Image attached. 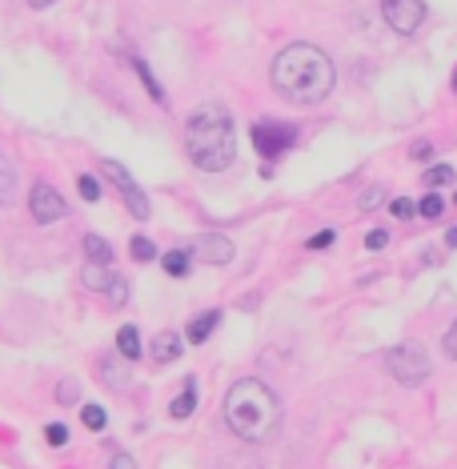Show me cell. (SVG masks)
<instances>
[{"label":"cell","mask_w":457,"mask_h":469,"mask_svg":"<svg viewBox=\"0 0 457 469\" xmlns=\"http://www.w3.org/2000/svg\"><path fill=\"white\" fill-rule=\"evenodd\" d=\"M338 84V69L317 44H289L273 61V89L297 105H321Z\"/></svg>","instance_id":"cell-1"},{"label":"cell","mask_w":457,"mask_h":469,"mask_svg":"<svg viewBox=\"0 0 457 469\" xmlns=\"http://www.w3.org/2000/svg\"><path fill=\"white\" fill-rule=\"evenodd\" d=\"M185 148L189 161L205 173H221L237 161V133H233V117L221 105H201L189 117L185 129Z\"/></svg>","instance_id":"cell-2"},{"label":"cell","mask_w":457,"mask_h":469,"mask_svg":"<svg viewBox=\"0 0 457 469\" xmlns=\"http://www.w3.org/2000/svg\"><path fill=\"white\" fill-rule=\"evenodd\" d=\"M225 421L241 442H265L277 434V421H281V406H277L273 389L257 378L237 381L225 393Z\"/></svg>","instance_id":"cell-3"},{"label":"cell","mask_w":457,"mask_h":469,"mask_svg":"<svg viewBox=\"0 0 457 469\" xmlns=\"http://www.w3.org/2000/svg\"><path fill=\"white\" fill-rule=\"evenodd\" d=\"M253 145L265 161H277L285 148L297 145V129L285 125V120H257L253 125Z\"/></svg>","instance_id":"cell-4"},{"label":"cell","mask_w":457,"mask_h":469,"mask_svg":"<svg viewBox=\"0 0 457 469\" xmlns=\"http://www.w3.org/2000/svg\"><path fill=\"white\" fill-rule=\"evenodd\" d=\"M389 373L397 378V386H422L429 378L425 349H417V345H397V349L389 353Z\"/></svg>","instance_id":"cell-5"},{"label":"cell","mask_w":457,"mask_h":469,"mask_svg":"<svg viewBox=\"0 0 457 469\" xmlns=\"http://www.w3.org/2000/svg\"><path fill=\"white\" fill-rule=\"evenodd\" d=\"M381 16L389 21V28L401 36H409V33H417L425 21V5L422 0H381Z\"/></svg>","instance_id":"cell-6"},{"label":"cell","mask_w":457,"mask_h":469,"mask_svg":"<svg viewBox=\"0 0 457 469\" xmlns=\"http://www.w3.org/2000/svg\"><path fill=\"white\" fill-rule=\"evenodd\" d=\"M100 173H105L109 181H113L117 189H120V196H125V205H129V209H133V217H137V221H145V217H148V201H145V193L137 189V181H133V177H129V173H125V168H120L117 161H100Z\"/></svg>","instance_id":"cell-7"},{"label":"cell","mask_w":457,"mask_h":469,"mask_svg":"<svg viewBox=\"0 0 457 469\" xmlns=\"http://www.w3.org/2000/svg\"><path fill=\"white\" fill-rule=\"evenodd\" d=\"M29 213L36 217V225H52L69 213V205H64V196L52 189V185H36L29 193Z\"/></svg>","instance_id":"cell-8"},{"label":"cell","mask_w":457,"mask_h":469,"mask_svg":"<svg viewBox=\"0 0 457 469\" xmlns=\"http://www.w3.org/2000/svg\"><path fill=\"white\" fill-rule=\"evenodd\" d=\"M193 257L209 261V265H229V261L237 257V249H233V241L221 237V233H205V237L193 241Z\"/></svg>","instance_id":"cell-9"},{"label":"cell","mask_w":457,"mask_h":469,"mask_svg":"<svg viewBox=\"0 0 457 469\" xmlns=\"http://www.w3.org/2000/svg\"><path fill=\"white\" fill-rule=\"evenodd\" d=\"M181 345H185V341H181V333L165 330V333H157V337H153V345H148V349H153V358L165 365V361H176V358H181Z\"/></svg>","instance_id":"cell-10"},{"label":"cell","mask_w":457,"mask_h":469,"mask_svg":"<svg viewBox=\"0 0 457 469\" xmlns=\"http://www.w3.org/2000/svg\"><path fill=\"white\" fill-rule=\"evenodd\" d=\"M217 321H221V313H217V309H205V313H197V317H193V321H189V333H185V337H189L193 345L209 341L213 330H217Z\"/></svg>","instance_id":"cell-11"},{"label":"cell","mask_w":457,"mask_h":469,"mask_svg":"<svg viewBox=\"0 0 457 469\" xmlns=\"http://www.w3.org/2000/svg\"><path fill=\"white\" fill-rule=\"evenodd\" d=\"M81 281H85L89 289H97V293H109V289H113V281H117V273L109 265H97V261H92V265H85Z\"/></svg>","instance_id":"cell-12"},{"label":"cell","mask_w":457,"mask_h":469,"mask_svg":"<svg viewBox=\"0 0 457 469\" xmlns=\"http://www.w3.org/2000/svg\"><path fill=\"white\" fill-rule=\"evenodd\" d=\"M117 353H120L125 361H137V358H141V333H137L133 325H120V330H117Z\"/></svg>","instance_id":"cell-13"},{"label":"cell","mask_w":457,"mask_h":469,"mask_svg":"<svg viewBox=\"0 0 457 469\" xmlns=\"http://www.w3.org/2000/svg\"><path fill=\"white\" fill-rule=\"evenodd\" d=\"M193 409H197V378L185 381V389L176 393V401L169 406V414H173V417H189Z\"/></svg>","instance_id":"cell-14"},{"label":"cell","mask_w":457,"mask_h":469,"mask_svg":"<svg viewBox=\"0 0 457 469\" xmlns=\"http://www.w3.org/2000/svg\"><path fill=\"white\" fill-rule=\"evenodd\" d=\"M13 196H16V168L0 153V205H13Z\"/></svg>","instance_id":"cell-15"},{"label":"cell","mask_w":457,"mask_h":469,"mask_svg":"<svg viewBox=\"0 0 457 469\" xmlns=\"http://www.w3.org/2000/svg\"><path fill=\"white\" fill-rule=\"evenodd\" d=\"M85 253H89V261H97V265H109V261H113V245L100 241L97 233H89L85 237Z\"/></svg>","instance_id":"cell-16"},{"label":"cell","mask_w":457,"mask_h":469,"mask_svg":"<svg viewBox=\"0 0 457 469\" xmlns=\"http://www.w3.org/2000/svg\"><path fill=\"white\" fill-rule=\"evenodd\" d=\"M189 261H193V253H185V249L165 253V273H169V277H185V273H189Z\"/></svg>","instance_id":"cell-17"},{"label":"cell","mask_w":457,"mask_h":469,"mask_svg":"<svg viewBox=\"0 0 457 469\" xmlns=\"http://www.w3.org/2000/svg\"><path fill=\"white\" fill-rule=\"evenodd\" d=\"M133 72H137V77H141V84L148 89V97H153L157 105H165V92H161V84H157L153 72H148V64H145V61H133Z\"/></svg>","instance_id":"cell-18"},{"label":"cell","mask_w":457,"mask_h":469,"mask_svg":"<svg viewBox=\"0 0 457 469\" xmlns=\"http://www.w3.org/2000/svg\"><path fill=\"white\" fill-rule=\"evenodd\" d=\"M442 209H445V201H442V196H437V193L422 196V205H417V213H422V217H429V221H433V217H442Z\"/></svg>","instance_id":"cell-19"},{"label":"cell","mask_w":457,"mask_h":469,"mask_svg":"<svg viewBox=\"0 0 457 469\" xmlns=\"http://www.w3.org/2000/svg\"><path fill=\"white\" fill-rule=\"evenodd\" d=\"M129 249H133L137 261H153L157 257V249H153V241H148V237H133V241H129Z\"/></svg>","instance_id":"cell-20"},{"label":"cell","mask_w":457,"mask_h":469,"mask_svg":"<svg viewBox=\"0 0 457 469\" xmlns=\"http://www.w3.org/2000/svg\"><path fill=\"white\" fill-rule=\"evenodd\" d=\"M453 181V168L450 165H437V168H429V173H425V185H433V189H437V185H450Z\"/></svg>","instance_id":"cell-21"},{"label":"cell","mask_w":457,"mask_h":469,"mask_svg":"<svg viewBox=\"0 0 457 469\" xmlns=\"http://www.w3.org/2000/svg\"><path fill=\"white\" fill-rule=\"evenodd\" d=\"M81 417H85L89 429H105V421H109V414L100 406H85V414H81Z\"/></svg>","instance_id":"cell-22"},{"label":"cell","mask_w":457,"mask_h":469,"mask_svg":"<svg viewBox=\"0 0 457 469\" xmlns=\"http://www.w3.org/2000/svg\"><path fill=\"white\" fill-rule=\"evenodd\" d=\"M389 213H394L397 221H409V217H414V213H417V205H414V201H405V196H397V201L389 205Z\"/></svg>","instance_id":"cell-23"},{"label":"cell","mask_w":457,"mask_h":469,"mask_svg":"<svg viewBox=\"0 0 457 469\" xmlns=\"http://www.w3.org/2000/svg\"><path fill=\"white\" fill-rule=\"evenodd\" d=\"M77 189H81V196H85V201H100V185H97V177H81Z\"/></svg>","instance_id":"cell-24"},{"label":"cell","mask_w":457,"mask_h":469,"mask_svg":"<svg viewBox=\"0 0 457 469\" xmlns=\"http://www.w3.org/2000/svg\"><path fill=\"white\" fill-rule=\"evenodd\" d=\"M57 401H61V406H72V401H81V386H77V381H64V386L57 389Z\"/></svg>","instance_id":"cell-25"},{"label":"cell","mask_w":457,"mask_h":469,"mask_svg":"<svg viewBox=\"0 0 457 469\" xmlns=\"http://www.w3.org/2000/svg\"><path fill=\"white\" fill-rule=\"evenodd\" d=\"M333 241H338V233H333V229H321V233H313V237H309V249H329Z\"/></svg>","instance_id":"cell-26"},{"label":"cell","mask_w":457,"mask_h":469,"mask_svg":"<svg viewBox=\"0 0 457 469\" xmlns=\"http://www.w3.org/2000/svg\"><path fill=\"white\" fill-rule=\"evenodd\" d=\"M125 289H129V285H125V277H117V281H113V289L105 293V297H109V305H125V297H129Z\"/></svg>","instance_id":"cell-27"},{"label":"cell","mask_w":457,"mask_h":469,"mask_svg":"<svg viewBox=\"0 0 457 469\" xmlns=\"http://www.w3.org/2000/svg\"><path fill=\"white\" fill-rule=\"evenodd\" d=\"M442 349H445V353H450V358L457 361V321H453V325H450V330H445V333H442Z\"/></svg>","instance_id":"cell-28"},{"label":"cell","mask_w":457,"mask_h":469,"mask_svg":"<svg viewBox=\"0 0 457 469\" xmlns=\"http://www.w3.org/2000/svg\"><path fill=\"white\" fill-rule=\"evenodd\" d=\"M44 437H49V445H64V442H69V429H64V426H49V429H44Z\"/></svg>","instance_id":"cell-29"},{"label":"cell","mask_w":457,"mask_h":469,"mask_svg":"<svg viewBox=\"0 0 457 469\" xmlns=\"http://www.w3.org/2000/svg\"><path fill=\"white\" fill-rule=\"evenodd\" d=\"M386 245H389V233L386 229H373L366 237V249H386Z\"/></svg>","instance_id":"cell-30"},{"label":"cell","mask_w":457,"mask_h":469,"mask_svg":"<svg viewBox=\"0 0 457 469\" xmlns=\"http://www.w3.org/2000/svg\"><path fill=\"white\" fill-rule=\"evenodd\" d=\"M377 205H381V189H369L361 196V209H377Z\"/></svg>","instance_id":"cell-31"},{"label":"cell","mask_w":457,"mask_h":469,"mask_svg":"<svg viewBox=\"0 0 457 469\" xmlns=\"http://www.w3.org/2000/svg\"><path fill=\"white\" fill-rule=\"evenodd\" d=\"M109 469H137V465H133V457L129 454H113V465Z\"/></svg>","instance_id":"cell-32"},{"label":"cell","mask_w":457,"mask_h":469,"mask_svg":"<svg viewBox=\"0 0 457 469\" xmlns=\"http://www.w3.org/2000/svg\"><path fill=\"white\" fill-rule=\"evenodd\" d=\"M429 153H433V145H429V140H417V145H414V157H417V161H425Z\"/></svg>","instance_id":"cell-33"},{"label":"cell","mask_w":457,"mask_h":469,"mask_svg":"<svg viewBox=\"0 0 457 469\" xmlns=\"http://www.w3.org/2000/svg\"><path fill=\"white\" fill-rule=\"evenodd\" d=\"M445 245H450V249H457V229H450V233H445Z\"/></svg>","instance_id":"cell-34"},{"label":"cell","mask_w":457,"mask_h":469,"mask_svg":"<svg viewBox=\"0 0 457 469\" xmlns=\"http://www.w3.org/2000/svg\"><path fill=\"white\" fill-rule=\"evenodd\" d=\"M33 8H49V5H57V0H29Z\"/></svg>","instance_id":"cell-35"},{"label":"cell","mask_w":457,"mask_h":469,"mask_svg":"<svg viewBox=\"0 0 457 469\" xmlns=\"http://www.w3.org/2000/svg\"><path fill=\"white\" fill-rule=\"evenodd\" d=\"M453 92H457V72H453Z\"/></svg>","instance_id":"cell-36"}]
</instances>
